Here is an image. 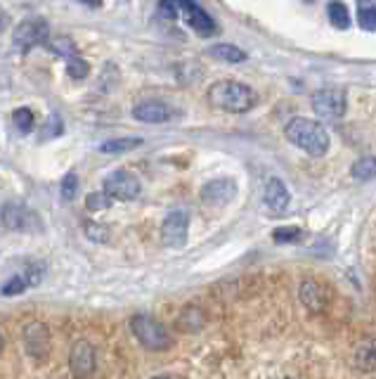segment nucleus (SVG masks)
Listing matches in <instances>:
<instances>
[{"instance_id":"1","label":"nucleus","mask_w":376,"mask_h":379,"mask_svg":"<svg viewBox=\"0 0 376 379\" xmlns=\"http://www.w3.org/2000/svg\"><path fill=\"white\" fill-rule=\"evenodd\" d=\"M284 135L291 145H296L298 150L308 152L310 157H322L329 150V130L322 126L319 121L312 119H303V116H296L286 123Z\"/></svg>"},{"instance_id":"2","label":"nucleus","mask_w":376,"mask_h":379,"mask_svg":"<svg viewBox=\"0 0 376 379\" xmlns=\"http://www.w3.org/2000/svg\"><path fill=\"white\" fill-rule=\"evenodd\" d=\"M206 97L216 109L230 111V114H244V111L253 109L256 102H258L256 92L246 83H239V81H218L209 88Z\"/></svg>"},{"instance_id":"3","label":"nucleus","mask_w":376,"mask_h":379,"mask_svg":"<svg viewBox=\"0 0 376 379\" xmlns=\"http://www.w3.org/2000/svg\"><path fill=\"white\" fill-rule=\"evenodd\" d=\"M130 332L135 334V339L145 346L147 351H166L173 346V337L171 332L156 322L149 315H133L130 318Z\"/></svg>"},{"instance_id":"4","label":"nucleus","mask_w":376,"mask_h":379,"mask_svg":"<svg viewBox=\"0 0 376 379\" xmlns=\"http://www.w3.org/2000/svg\"><path fill=\"white\" fill-rule=\"evenodd\" d=\"M312 111L322 119L334 121L346 114V92L338 88H322L312 95Z\"/></svg>"},{"instance_id":"5","label":"nucleus","mask_w":376,"mask_h":379,"mask_svg":"<svg viewBox=\"0 0 376 379\" xmlns=\"http://www.w3.org/2000/svg\"><path fill=\"white\" fill-rule=\"evenodd\" d=\"M104 192L111 197V200L133 202V200L140 197L142 185L130 171H116V173H111V176L104 180Z\"/></svg>"},{"instance_id":"6","label":"nucleus","mask_w":376,"mask_h":379,"mask_svg":"<svg viewBox=\"0 0 376 379\" xmlns=\"http://www.w3.org/2000/svg\"><path fill=\"white\" fill-rule=\"evenodd\" d=\"M3 226L15 233H31V230H41V221L22 202H8L3 207Z\"/></svg>"},{"instance_id":"7","label":"nucleus","mask_w":376,"mask_h":379,"mask_svg":"<svg viewBox=\"0 0 376 379\" xmlns=\"http://www.w3.org/2000/svg\"><path fill=\"white\" fill-rule=\"evenodd\" d=\"M187 230H190V214L187 211H171L161 226V242L171 249H180L187 242Z\"/></svg>"},{"instance_id":"8","label":"nucleus","mask_w":376,"mask_h":379,"mask_svg":"<svg viewBox=\"0 0 376 379\" xmlns=\"http://www.w3.org/2000/svg\"><path fill=\"white\" fill-rule=\"evenodd\" d=\"M48 24L46 20H41V17H31V20H24L17 24L15 29V46L20 48V50H31V48L41 46L43 41L48 39Z\"/></svg>"},{"instance_id":"9","label":"nucleus","mask_w":376,"mask_h":379,"mask_svg":"<svg viewBox=\"0 0 376 379\" xmlns=\"http://www.w3.org/2000/svg\"><path fill=\"white\" fill-rule=\"evenodd\" d=\"M175 8L183 15V20L202 36H213L216 34V22L206 10L199 8L194 0H175Z\"/></svg>"},{"instance_id":"10","label":"nucleus","mask_w":376,"mask_h":379,"mask_svg":"<svg viewBox=\"0 0 376 379\" xmlns=\"http://www.w3.org/2000/svg\"><path fill=\"white\" fill-rule=\"evenodd\" d=\"M24 344L31 358L36 360H46L50 353V332L43 322H29L24 327Z\"/></svg>"},{"instance_id":"11","label":"nucleus","mask_w":376,"mask_h":379,"mask_svg":"<svg viewBox=\"0 0 376 379\" xmlns=\"http://www.w3.org/2000/svg\"><path fill=\"white\" fill-rule=\"evenodd\" d=\"M133 116L137 121H145V123H168L175 119V109L168 102L147 100V102L135 104Z\"/></svg>"},{"instance_id":"12","label":"nucleus","mask_w":376,"mask_h":379,"mask_svg":"<svg viewBox=\"0 0 376 379\" xmlns=\"http://www.w3.org/2000/svg\"><path fill=\"white\" fill-rule=\"evenodd\" d=\"M69 365H71L76 377H88L95 370V349L90 341H76L71 346V356H69Z\"/></svg>"},{"instance_id":"13","label":"nucleus","mask_w":376,"mask_h":379,"mask_svg":"<svg viewBox=\"0 0 376 379\" xmlns=\"http://www.w3.org/2000/svg\"><path fill=\"white\" fill-rule=\"evenodd\" d=\"M237 192V185L235 180L230 178H218V180H211L202 188V200L211 207H223L228 204Z\"/></svg>"},{"instance_id":"14","label":"nucleus","mask_w":376,"mask_h":379,"mask_svg":"<svg viewBox=\"0 0 376 379\" xmlns=\"http://www.w3.org/2000/svg\"><path fill=\"white\" fill-rule=\"evenodd\" d=\"M265 204L274 214H281L289 207V190H286V185L279 178H270L265 183Z\"/></svg>"},{"instance_id":"15","label":"nucleus","mask_w":376,"mask_h":379,"mask_svg":"<svg viewBox=\"0 0 376 379\" xmlns=\"http://www.w3.org/2000/svg\"><path fill=\"white\" fill-rule=\"evenodd\" d=\"M209 55L221 62H230V64H239V62L246 60V53L239 50L237 46H230V43H218V46L209 48Z\"/></svg>"},{"instance_id":"16","label":"nucleus","mask_w":376,"mask_h":379,"mask_svg":"<svg viewBox=\"0 0 376 379\" xmlns=\"http://www.w3.org/2000/svg\"><path fill=\"white\" fill-rule=\"evenodd\" d=\"M300 299L303 303L312 310H319L324 306V294H322V287L315 282H303L300 284Z\"/></svg>"},{"instance_id":"17","label":"nucleus","mask_w":376,"mask_h":379,"mask_svg":"<svg viewBox=\"0 0 376 379\" xmlns=\"http://www.w3.org/2000/svg\"><path fill=\"white\" fill-rule=\"evenodd\" d=\"M46 46L48 50H53L55 55H60V57H71V55H78V48L76 43L71 39H67V36H55V39H46Z\"/></svg>"},{"instance_id":"18","label":"nucleus","mask_w":376,"mask_h":379,"mask_svg":"<svg viewBox=\"0 0 376 379\" xmlns=\"http://www.w3.org/2000/svg\"><path fill=\"white\" fill-rule=\"evenodd\" d=\"M142 140L137 138H116V140H106L99 145V150L104 154H125L130 150H135V147H140Z\"/></svg>"},{"instance_id":"19","label":"nucleus","mask_w":376,"mask_h":379,"mask_svg":"<svg viewBox=\"0 0 376 379\" xmlns=\"http://www.w3.org/2000/svg\"><path fill=\"white\" fill-rule=\"evenodd\" d=\"M355 180H372L376 178V157H362L357 159L353 164V169H350Z\"/></svg>"},{"instance_id":"20","label":"nucleus","mask_w":376,"mask_h":379,"mask_svg":"<svg viewBox=\"0 0 376 379\" xmlns=\"http://www.w3.org/2000/svg\"><path fill=\"white\" fill-rule=\"evenodd\" d=\"M327 12H329L331 24H334L336 29H348L350 27V15H348V8L343 3H338V0H331Z\"/></svg>"},{"instance_id":"21","label":"nucleus","mask_w":376,"mask_h":379,"mask_svg":"<svg viewBox=\"0 0 376 379\" xmlns=\"http://www.w3.org/2000/svg\"><path fill=\"white\" fill-rule=\"evenodd\" d=\"M355 360H357V368L376 370V341H367V344H362Z\"/></svg>"},{"instance_id":"22","label":"nucleus","mask_w":376,"mask_h":379,"mask_svg":"<svg viewBox=\"0 0 376 379\" xmlns=\"http://www.w3.org/2000/svg\"><path fill=\"white\" fill-rule=\"evenodd\" d=\"M12 123H15L20 133H31V128H34V123H36L34 111L27 109V107L15 109V114H12Z\"/></svg>"},{"instance_id":"23","label":"nucleus","mask_w":376,"mask_h":379,"mask_svg":"<svg viewBox=\"0 0 376 379\" xmlns=\"http://www.w3.org/2000/svg\"><path fill=\"white\" fill-rule=\"evenodd\" d=\"M357 22L365 31H376V5H362L357 8Z\"/></svg>"},{"instance_id":"24","label":"nucleus","mask_w":376,"mask_h":379,"mask_svg":"<svg viewBox=\"0 0 376 379\" xmlns=\"http://www.w3.org/2000/svg\"><path fill=\"white\" fill-rule=\"evenodd\" d=\"M109 207H111V197L106 195V192H92V195H88V200H85L88 211H106Z\"/></svg>"},{"instance_id":"25","label":"nucleus","mask_w":376,"mask_h":379,"mask_svg":"<svg viewBox=\"0 0 376 379\" xmlns=\"http://www.w3.org/2000/svg\"><path fill=\"white\" fill-rule=\"evenodd\" d=\"M62 200L64 202H71L74 197H76V192H78V178H76V173H67L64 178H62Z\"/></svg>"},{"instance_id":"26","label":"nucleus","mask_w":376,"mask_h":379,"mask_svg":"<svg viewBox=\"0 0 376 379\" xmlns=\"http://www.w3.org/2000/svg\"><path fill=\"white\" fill-rule=\"evenodd\" d=\"M67 69H69V76L71 78H85L88 76V62L81 60L78 55H71V57H67Z\"/></svg>"},{"instance_id":"27","label":"nucleus","mask_w":376,"mask_h":379,"mask_svg":"<svg viewBox=\"0 0 376 379\" xmlns=\"http://www.w3.org/2000/svg\"><path fill=\"white\" fill-rule=\"evenodd\" d=\"M83 230H85V235H88V237H90L92 242H106V240H109V228L99 226V223L88 221L85 226H83Z\"/></svg>"},{"instance_id":"28","label":"nucleus","mask_w":376,"mask_h":379,"mask_svg":"<svg viewBox=\"0 0 376 379\" xmlns=\"http://www.w3.org/2000/svg\"><path fill=\"white\" fill-rule=\"evenodd\" d=\"M24 280H27L29 287H39L41 280H43V263H31L27 266V270H24Z\"/></svg>"},{"instance_id":"29","label":"nucleus","mask_w":376,"mask_h":379,"mask_svg":"<svg viewBox=\"0 0 376 379\" xmlns=\"http://www.w3.org/2000/svg\"><path fill=\"white\" fill-rule=\"evenodd\" d=\"M41 135L43 138H57V135H62V119L57 114H53L46 121V126L41 128Z\"/></svg>"},{"instance_id":"30","label":"nucleus","mask_w":376,"mask_h":379,"mask_svg":"<svg viewBox=\"0 0 376 379\" xmlns=\"http://www.w3.org/2000/svg\"><path fill=\"white\" fill-rule=\"evenodd\" d=\"M27 280H24L22 275H17V277H12L10 282H5V287H3V294L5 296H12V294H22V291H27Z\"/></svg>"},{"instance_id":"31","label":"nucleus","mask_w":376,"mask_h":379,"mask_svg":"<svg viewBox=\"0 0 376 379\" xmlns=\"http://www.w3.org/2000/svg\"><path fill=\"white\" fill-rule=\"evenodd\" d=\"M300 237V228H277L274 230V235H272V240L274 242H296Z\"/></svg>"},{"instance_id":"32","label":"nucleus","mask_w":376,"mask_h":379,"mask_svg":"<svg viewBox=\"0 0 376 379\" xmlns=\"http://www.w3.org/2000/svg\"><path fill=\"white\" fill-rule=\"evenodd\" d=\"M159 10H161V15L168 17V20H175V17H178V8H175V0H161Z\"/></svg>"},{"instance_id":"33","label":"nucleus","mask_w":376,"mask_h":379,"mask_svg":"<svg viewBox=\"0 0 376 379\" xmlns=\"http://www.w3.org/2000/svg\"><path fill=\"white\" fill-rule=\"evenodd\" d=\"M8 24H10V20H8V15H5L3 10H0V34H3L5 29H8Z\"/></svg>"},{"instance_id":"34","label":"nucleus","mask_w":376,"mask_h":379,"mask_svg":"<svg viewBox=\"0 0 376 379\" xmlns=\"http://www.w3.org/2000/svg\"><path fill=\"white\" fill-rule=\"evenodd\" d=\"M83 5H90V8H99L102 5V0H81Z\"/></svg>"},{"instance_id":"35","label":"nucleus","mask_w":376,"mask_h":379,"mask_svg":"<svg viewBox=\"0 0 376 379\" xmlns=\"http://www.w3.org/2000/svg\"><path fill=\"white\" fill-rule=\"evenodd\" d=\"M3 344H5V341H3V337H0V351H3Z\"/></svg>"}]
</instances>
